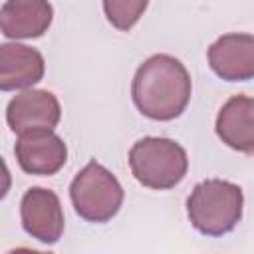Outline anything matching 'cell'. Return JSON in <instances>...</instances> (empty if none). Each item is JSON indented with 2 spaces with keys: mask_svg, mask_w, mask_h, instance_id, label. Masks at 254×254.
<instances>
[{
  "mask_svg": "<svg viewBox=\"0 0 254 254\" xmlns=\"http://www.w3.org/2000/svg\"><path fill=\"white\" fill-rule=\"evenodd\" d=\"M190 73L181 60L169 54L147 58L135 71L131 97L135 107L153 121L179 117L190 101Z\"/></svg>",
  "mask_w": 254,
  "mask_h": 254,
  "instance_id": "1",
  "label": "cell"
},
{
  "mask_svg": "<svg viewBox=\"0 0 254 254\" xmlns=\"http://www.w3.org/2000/svg\"><path fill=\"white\" fill-rule=\"evenodd\" d=\"M46 71L44 56L26 44H2L0 46V89H30Z\"/></svg>",
  "mask_w": 254,
  "mask_h": 254,
  "instance_id": "10",
  "label": "cell"
},
{
  "mask_svg": "<svg viewBox=\"0 0 254 254\" xmlns=\"http://www.w3.org/2000/svg\"><path fill=\"white\" fill-rule=\"evenodd\" d=\"M129 167L143 187L167 190L185 179L189 159L187 151L173 139L143 137L129 149Z\"/></svg>",
  "mask_w": 254,
  "mask_h": 254,
  "instance_id": "3",
  "label": "cell"
},
{
  "mask_svg": "<svg viewBox=\"0 0 254 254\" xmlns=\"http://www.w3.org/2000/svg\"><path fill=\"white\" fill-rule=\"evenodd\" d=\"M147 8L145 0H105L103 12L117 30H131Z\"/></svg>",
  "mask_w": 254,
  "mask_h": 254,
  "instance_id": "12",
  "label": "cell"
},
{
  "mask_svg": "<svg viewBox=\"0 0 254 254\" xmlns=\"http://www.w3.org/2000/svg\"><path fill=\"white\" fill-rule=\"evenodd\" d=\"M20 218L24 230L44 244H56L64 234L65 220L62 202L60 196L50 189H28L20 200Z\"/></svg>",
  "mask_w": 254,
  "mask_h": 254,
  "instance_id": "5",
  "label": "cell"
},
{
  "mask_svg": "<svg viewBox=\"0 0 254 254\" xmlns=\"http://www.w3.org/2000/svg\"><path fill=\"white\" fill-rule=\"evenodd\" d=\"M244 194L230 181H200L187 198V214L194 230L204 236H222L234 230L242 218Z\"/></svg>",
  "mask_w": 254,
  "mask_h": 254,
  "instance_id": "2",
  "label": "cell"
},
{
  "mask_svg": "<svg viewBox=\"0 0 254 254\" xmlns=\"http://www.w3.org/2000/svg\"><path fill=\"white\" fill-rule=\"evenodd\" d=\"M14 155L20 169L28 175H56L67 159V147L60 135L48 129L28 131L18 135Z\"/></svg>",
  "mask_w": 254,
  "mask_h": 254,
  "instance_id": "6",
  "label": "cell"
},
{
  "mask_svg": "<svg viewBox=\"0 0 254 254\" xmlns=\"http://www.w3.org/2000/svg\"><path fill=\"white\" fill-rule=\"evenodd\" d=\"M123 187L117 177L97 161H89L71 181L69 198L75 212L87 222L111 220L123 204Z\"/></svg>",
  "mask_w": 254,
  "mask_h": 254,
  "instance_id": "4",
  "label": "cell"
},
{
  "mask_svg": "<svg viewBox=\"0 0 254 254\" xmlns=\"http://www.w3.org/2000/svg\"><path fill=\"white\" fill-rule=\"evenodd\" d=\"M52 18L54 8L46 0H8L0 6V30L12 40L44 36Z\"/></svg>",
  "mask_w": 254,
  "mask_h": 254,
  "instance_id": "11",
  "label": "cell"
},
{
  "mask_svg": "<svg viewBox=\"0 0 254 254\" xmlns=\"http://www.w3.org/2000/svg\"><path fill=\"white\" fill-rule=\"evenodd\" d=\"M208 65L224 81L254 77V36L224 34L208 48Z\"/></svg>",
  "mask_w": 254,
  "mask_h": 254,
  "instance_id": "8",
  "label": "cell"
},
{
  "mask_svg": "<svg viewBox=\"0 0 254 254\" xmlns=\"http://www.w3.org/2000/svg\"><path fill=\"white\" fill-rule=\"evenodd\" d=\"M216 135L230 149L254 155V97L232 95L216 115Z\"/></svg>",
  "mask_w": 254,
  "mask_h": 254,
  "instance_id": "9",
  "label": "cell"
},
{
  "mask_svg": "<svg viewBox=\"0 0 254 254\" xmlns=\"http://www.w3.org/2000/svg\"><path fill=\"white\" fill-rule=\"evenodd\" d=\"M8 254H52V252H40V250H32V248H14Z\"/></svg>",
  "mask_w": 254,
  "mask_h": 254,
  "instance_id": "13",
  "label": "cell"
},
{
  "mask_svg": "<svg viewBox=\"0 0 254 254\" xmlns=\"http://www.w3.org/2000/svg\"><path fill=\"white\" fill-rule=\"evenodd\" d=\"M62 119L58 97L46 89H26L14 95L6 107V121L18 135L38 129L54 131Z\"/></svg>",
  "mask_w": 254,
  "mask_h": 254,
  "instance_id": "7",
  "label": "cell"
}]
</instances>
